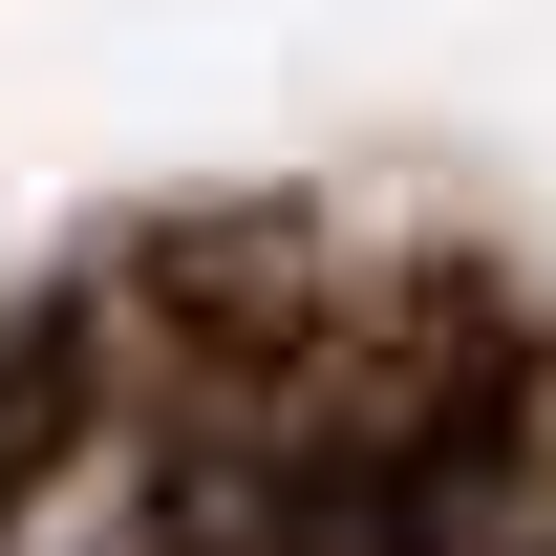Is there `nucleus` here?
Masks as SVG:
<instances>
[{
    "mask_svg": "<svg viewBox=\"0 0 556 556\" xmlns=\"http://www.w3.org/2000/svg\"><path fill=\"white\" fill-rule=\"evenodd\" d=\"M343 535H364V556H535V535H556V428L514 407V386H450L407 450H364Z\"/></svg>",
    "mask_w": 556,
    "mask_h": 556,
    "instance_id": "f257e3e1",
    "label": "nucleus"
},
{
    "mask_svg": "<svg viewBox=\"0 0 556 556\" xmlns=\"http://www.w3.org/2000/svg\"><path fill=\"white\" fill-rule=\"evenodd\" d=\"M65 428H86V300H43L0 343V535H22V492L65 471Z\"/></svg>",
    "mask_w": 556,
    "mask_h": 556,
    "instance_id": "f03ea898",
    "label": "nucleus"
}]
</instances>
